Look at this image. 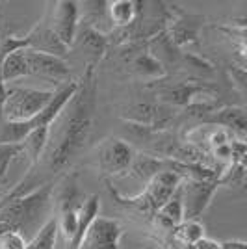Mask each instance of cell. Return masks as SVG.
<instances>
[{"instance_id": "obj_4", "label": "cell", "mask_w": 247, "mask_h": 249, "mask_svg": "<svg viewBox=\"0 0 247 249\" xmlns=\"http://www.w3.org/2000/svg\"><path fill=\"white\" fill-rule=\"evenodd\" d=\"M219 184L217 180H182L180 182V201H182V210H184L186 221H199L203 216L210 201L216 196Z\"/></svg>"}, {"instance_id": "obj_5", "label": "cell", "mask_w": 247, "mask_h": 249, "mask_svg": "<svg viewBox=\"0 0 247 249\" xmlns=\"http://www.w3.org/2000/svg\"><path fill=\"white\" fill-rule=\"evenodd\" d=\"M49 8V17H45L51 30L56 34V37L69 49L74 43V36L78 32V15L80 8L78 2L72 0H58L52 2Z\"/></svg>"}, {"instance_id": "obj_19", "label": "cell", "mask_w": 247, "mask_h": 249, "mask_svg": "<svg viewBox=\"0 0 247 249\" xmlns=\"http://www.w3.org/2000/svg\"><path fill=\"white\" fill-rule=\"evenodd\" d=\"M0 76L8 86L13 80H19L22 76H28V65L24 58V51H15L0 58Z\"/></svg>"}, {"instance_id": "obj_21", "label": "cell", "mask_w": 247, "mask_h": 249, "mask_svg": "<svg viewBox=\"0 0 247 249\" xmlns=\"http://www.w3.org/2000/svg\"><path fill=\"white\" fill-rule=\"evenodd\" d=\"M156 112V104L151 103H136L130 104L128 108H124V112L121 114L124 123H132V124H141L151 128L153 119H155Z\"/></svg>"}, {"instance_id": "obj_8", "label": "cell", "mask_w": 247, "mask_h": 249, "mask_svg": "<svg viewBox=\"0 0 247 249\" xmlns=\"http://www.w3.org/2000/svg\"><path fill=\"white\" fill-rule=\"evenodd\" d=\"M24 58H26V65H28V74L49 78L54 82H62V86L72 82L71 69L62 58L49 56L43 52L28 51V49H24Z\"/></svg>"}, {"instance_id": "obj_26", "label": "cell", "mask_w": 247, "mask_h": 249, "mask_svg": "<svg viewBox=\"0 0 247 249\" xmlns=\"http://www.w3.org/2000/svg\"><path fill=\"white\" fill-rule=\"evenodd\" d=\"M22 153V145H0V171L10 167L11 160Z\"/></svg>"}, {"instance_id": "obj_3", "label": "cell", "mask_w": 247, "mask_h": 249, "mask_svg": "<svg viewBox=\"0 0 247 249\" xmlns=\"http://www.w3.org/2000/svg\"><path fill=\"white\" fill-rule=\"evenodd\" d=\"M54 93H56V89L6 86V99L2 104V121L4 123H26V121H30L47 108V104L52 101Z\"/></svg>"}, {"instance_id": "obj_13", "label": "cell", "mask_w": 247, "mask_h": 249, "mask_svg": "<svg viewBox=\"0 0 247 249\" xmlns=\"http://www.w3.org/2000/svg\"><path fill=\"white\" fill-rule=\"evenodd\" d=\"M203 123L217 124V126L229 130L232 136H238L240 142H244V138H246L247 117L246 110L240 106H219L210 115H206Z\"/></svg>"}, {"instance_id": "obj_12", "label": "cell", "mask_w": 247, "mask_h": 249, "mask_svg": "<svg viewBox=\"0 0 247 249\" xmlns=\"http://www.w3.org/2000/svg\"><path fill=\"white\" fill-rule=\"evenodd\" d=\"M169 22H171V26H169V30H165V34L176 49L199 41V28L203 24V17L178 11V17L169 19Z\"/></svg>"}, {"instance_id": "obj_23", "label": "cell", "mask_w": 247, "mask_h": 249, "mask_svg": "<svg viewBox=\"0 0 247 249\" xmlns=\"http://www.w3.org/2000/svg\"><path fill=\"white\" fill-rule=\"evenodd\" d=\"M58 231H60V229H58V219H49V221L39 229V232L32 240H28V244H26L24 249H54Z\"/></svg>"}, {"instance_id": "obj_7", "label": "cell", "mask_w": 247, "mask_h": 249, "mask_svg": "<svg viewBox=\"0 0 247 249\" xmlns=\"http://www.w3.org/2000/svg\"><path fill=\"white\" fill-rule=\"evenodd\" d=\"M123 229L119 221L110 218H97L88 225L78 249H119Z\"/></svg>"}, {"instance_id": "obj_17", "label": "cell", "mask_w": 247, "mask_h": 249, "mask_svg": "<svg viewBox=\"0 0 247 249\" xmlns=\"http://www.w3.org/2000/svg\"><path fill=\"white\" fill-rule=\"evenodd\" d=\"M51 128L52 126L35 128V130H32L30 134L21 142L22 153L32 160V166H37V162L41 160L43 153L47 149V143L51 140Z\"/></svg>"}, {"instance_id": "obj_25", "label": "cell", "mask_w": 247, "mask_h": 249, "mask_svg": "<svg viewBox=\"0 0 247 249\" xmlns=\"http://www.w3.org/2000/svg\"><path fill=\"white\" fill-rule=\"evenodd\" d=\"M28 240L19 231L0 227V249H24Z\"/></svg>"}, {"instance_id": "obj_11", "label": "cell", "mask_w": 247, "mask_h": 249, "mask_svg": "<svg viewBox=\"0 0 247 249\" xmlns=\"http://www.w3.org/2000/svg\"><path fill=\"white\" fill-rule=\"evenodd\" d=\"M182 178L175 175L173 171H160L158 175H155L147 184H145V196L151 201V205L155 208V212L162 207L164 203H167L169 199L173 197V194L176 192V188L180 186Z\"/></svg>"}, {"instance_id": "obj_24", "label": "cell", "mask_w": 247, "mask_h": 249, "mask_svg": "<svg viewBox=\"0 0 247 249\" xmlns=\"http://www.w3.org/2000/svg\"><path fill=\"white\" fill-rule=\"evenodd\" d=\"M108 188H110V192H112L113 199H115L119 205L130 208V210H134V212H140V214H155V208L151 205V201L147 199L145 192L138 194L136 197H123V196H121L119 192H115L112 186H108Z\"/></svg>"}, {"instance_id": "obj_10", "label": "cell", "mask_w": 247, "mask_h": 249, "mask_svg": "<svg viewBox=\"0 0 247 249\" xmlns=\"http://www.w3.org/2000/svg\"><path fill=\"white\" fill-rule=\"evenodd\" d=\"M24 41H26V49H28V51L43 52V54L56 56V58H62V60L69 54V49L56 37V34L51 30V26L47 24L45 19L37 22V24L24 36Z\"/></svg>"}, {"instance_id": "obj_22", "label": "cell", "mask_w": 247, "mask_h": 249, "mask_svg": "<svg viewBox=\"0 0 247 249\" xmlns=\"http://www.w3.org/2000/svg\"><path fill=\"white\" fill-rule=\"evenodd\" d=\"M205 238V225L199 221H182L173 229V240L180 246L192 248L195 242Z\"/></svg>"}, {"instance_id": "obj_6", "label": "cell", "mask_w": 247, "mask_h": 249, "mask_svg": "<svg viewBox=\"0 0 247 249\" xmlns=\"http://www.w3.org/2000/svg\"><path fill=\"white\" fill-rule=\"evenodd\" d=\"M134 149L121 138H106L99 145V167L108 175H121L126 173L134 162Z\"/></svg>"}, {"instance_id": "obj_28", "label": "cell", "mask_w": 247, "mask_h": 249, "mask_svg": "<svg viewBox=\"0 0 247 249\" xmlns=\"http://www.w3.org/2000/svg\"><path fill=\"white\" fill-rule=\"evenodd\" d=\"M221 249H247V244L244 240H225L221 242Z\"/></svg>"}, {"instance_id": "obj_9", "label": "cell", "mask_w": 247, "mask_h": 249, "mask_svg": "<svg viewBox=\"0 0 247 249\" xmlns=\"http://www.w3.org/2000/svg\"><path fill=\"white\" fill-rule=\"evenodd\" d=\"M214 88L206 82H176L173 86H165L160 89V99L165 106L171 108H186L192 103H195L199 95L210 97Z\"/></svg>"}, {"instance_id": "obj_20", "label": "cell", "mask_w": 247, "mask_h": 249, "mask_svg": "<svg viewBox=\"0 0 247 249\" xmlns=\"http://www.w3.org/2000/svg\"><path fill=\"white\" fill-rule=\"evenodd\" d=\"M160 171H164V162H162V158H158V156H149V155L138 156V158L134 156V162H132V166L128 169L130 175H134L136 178L143 180L145 184H147L155 175H158Z\"/></svg>"}, {"instance_id": "obj_2", "label": "cell", "mask_w": 247, "mask_h": 249, "mask_svg": "<svg viewBox=\"0 0 247 249\" xmlns=\"http://www.w3.org/2000/svg\"><path fill=\"white\" fill-rule=\"evenodd\" d=\"M54 188V180H49L28 194L4 197L0 201V227L19 231L24 236V231L34 229L39 218L47 214L52 203Z\"/></svg>"}, {"instance_id": "obj_1", "label": "cell", "mask_w": 247, "mask_h": 249, "mask_svg": "<svg viewBox=\"0 0 247 249\" xmlns=\"http://www.w3.org/2000/svg\"><path fill=\"white\" fill-rule=\"evenodd\" d=\"M95 106H97V71L93 63H88L82 78L76 82L74 95L54 121L60 124V128L54 140H49L37 166L41 164L45 171L56 175L80 155V151L86 147L91 136Z\"/></svg>"}, {"instance_id": "obj_14", "label": "cell", "mask_w": 247, "mask_h": 249, "mask_svg": "<svg viewBox=\"0 0 247 249\" xmlns=\"http://www.w3.org/2000/svg\"><path fill=\"white\" fill-rule=\"evenodd\" d=\"M106 6H108L106 10H108L110 21L115 30L132 26L143 11L141 8L143 2H134V0H113V2H106Z\"/></svg>"}, {"instance_id": "obj_16", "label": "cell", "mask_w": 247, "mask_h": 249, "mask_svg": "<svg viewBox=\"0 0 247 249\" xmlns=\"http://www.w3.org/2000/svg\"><path fill=\"white\" fill-rule=\"evenodd\" d=\"M84 201H86V197L80 194L76 177L67 175L62 180L60 190H58V208H60V214L62 212H69V210H80Z\"/></svg>"}, {"instance_id": "obj_18", "label": "cell", "mask_w": 247, "mask_h": 249, "mask_svg": "<svg viewBox=\"0 0 247 249\" xmlns=\"http://www.w3.org/2000/svg\"><path fill=\"white\" fill-rule=\"evenodd\" d=\"M155 216H156V221L162 227L169 229V231H173L178 223L184 221V210H182V201H180V190L178 188H176V192L173 194V197L156 210Z\"/></svg>"}, {"instance_id": "obj_27", "label": "cell", "mask_w": 247, "mask_h": 249, "mask_svg": "<svg viewBox=\"0 0 247 249\" xmlns=\"http://www.w3.org/2000/svg\"><path fill=\"white\" fill-rule=\"evenodd\" d=\"M192 249H221V242H216L212 238H201L199 242H195Z\"/></svg>"}, {"instance_id": "obj_15", "label": "cell", "mask_w": 247, "mask_h": 249, "mask_svg": "<svg viewBox=\"0 0 247 249\" xmlns=\"http://www.w3.org/2000/svg\"><path fill=\"white\" fill-rule=\"evenodd\" d=\"M74 43L82 49L84 52H88L89 56H93V65L99 62L106 52V47H108V37L101 34L97 28L93 26H84L80 32H76L74 36ZM72 43V45H74Z\"/></svg>"}]
</instances>
